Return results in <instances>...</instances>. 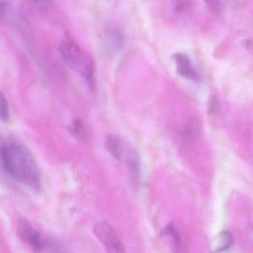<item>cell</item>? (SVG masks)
Here are the masks:
<instances>
[{
  "label": "cell",
  "mask_w": 253,
  "mask_h": 253,
  "mask_svg": "<svg viewBox=\"0 0 253 253\" xmlns=\"http://www.w3.org/2000/svg\"><path fill=\"white\" fill-rule=\"evenodd\" d=\"M0 156L2 169L13 180L33 190L41 189L39 166L23 143L14 138L4 139L1 143Z\"/></svg>",
  "instance_id": "6da1fadb"
},
{
  "label": "cell",
  "mask_w": 253,
  "mask_h": 253,
  "mask_svg": "<svg viewBox=\"0 0 253 253\" xmlns=\"http://www.w3.org/2000/svg\"><path fill=\"white\" fill-rule=\"evenodd\" d=\"M60 53L65 63L78 72L93 91L94 88V63L82 48L71 40H64L60 45Z\"/></svg>",
  "instance_id": "7a4b0ae2"
},
{
  "label": "cell",
  "mask_w": 253,
  "mask_h": 253,
  "mask_svg": "<svg viewBox=\"0 0 253 253\" xmlns=\"http://www.w3.org/2000/svg\"><path fill=\"white\" fill-rule=\"evenodd\" d=\"M18 232L21 239L31 248L38 253H41V252L57 253V252L66 251L61 244L54 240L44 236L26 219H21L19 222Z\"/></svg>",
  "instance_id": "3957f363"
},
{
  "label": "cell",
  "mask_w": 253,
  "mask_h": 253,
  "mask_svg": "<svg viewBox=\"0 0 253 253\" xmlns=\"http://www.w3.org/2000/svg\"><path fill=\"white\" fill-rule=\"evenodd\" d=\"M94 233L109 253H125V246L112 226L105 220L94 225Z\"/></svg>",
  "instance_id": "277c9868"
},
{
  "label": "cell",
  "mask_w": 253,
  "mask_h": 253,
  "mask_svg": "<svg viewBox=\"0 0 253 253\" xmlns=\"http://www.w3.org/2000/svg\"><path fill=\"white\" fill-rule=\"evenodd\" d=\"M100 43L107 53L115 54L119 52L124 45V34L118 28H107L100 35Z\"/></svg>",
  "instance_id": "5b68a950"
},
{
  "label": "cell",
  "mask_w": 253,
  "mask_h": 253,
  "mask_svg": "<svg viewBox=\"0 0 253 253\" xmlns=\"http://www.w3.org/2000/svg\"><path fill=\"white\" fill-rule=\"evenodd\" d=\"M177 65V72L180 76L192 81H198V75L194 69L189 57L183 53H177L173 55Z\"/></svg>",
  "instance_id": "8992f818"
},
{
  "label": "cell",
  "mask_w": 253,
  "mask_h": 253,
  "mask_svg": "<svg viewBox=\"0 0 253 253\" xmlns=\"http://www.w3.org/2000/svg\"><path fill=\"white\" fill-rule=\"evenodd\" d=\"M126 155V164L133 186H137L140 183V162L137 152L132 148L128 147Z\"/></svg>",
  "instance_id": "52a82bcc"
},
{
  "label": "cell",
  "mask_w": 253,
  "mask_h": 253,
  "mask_svg": "<svg viewBox=\"0 0 253 253\" xmlns=\"http://www.w3.org/2000/svg\"><path fill=\"white\" fill-rule=\"evenodd\" d=\"M106 147L109 153L115 159L121 160L124 156V145L121 137L117 135H109L106 138Z\"/></svg>",
  "instance_id": "ba28073f"
},
{
  "label": "cell",
  "mask_w": 253,
  "mask_h": 253,
  "mask_svg": "<svg viewBox=\"0 0 253 253\" xmlns=\"http://www.w3.org/2000/svg\"><path fill=\"white\" fill-rule=\"evenodd\" d=\"M69 132L77 140L85 141L88 139V132L86 126L83 120L75 119L71 124L69 128Z\"/></svg>",
  "instance_id": "9c48e42d"
},
{
  "label": "cell",
  "mask_w": 253,
  "mask_h": 253,
  "mask_svg": "<svg viewBox=\"0 0 253 253\" xmlns=\"http://www.w3.org/2000/svg\"><path fill=\"white\" fill-rule=\"evenodd\" d=\"M199 132V127L195 120H191L188 122L184 131V141L186 144L190 145L193 143Z\"/></svg>",
  "instance_id": "30bf717a"
},
{
  "label": "cell",
  "mask_w": 253,
  "mask_h": 253,
  "mask_svg": "<svg viewBox=\"0 0 253 253\" xmlns=\"http://www.w3.org/2000/svg\"><path fill=\"white\" fill-rule=\"evenodd\" d=\"M220 246L216 251H223L226 249H229L233 243V238H232V234L230 233V232H229V231L222 232L220 234Z\"/></svg>",
  "instance_id": "8fae6325"
},
{
  "label": "cell",
  "mask_w": 253,
  "mask_h": 253,
  "mask_svg": "<svg viewBox=\"0 0 253 253\" xmlns=\"http://www.w3.org/2000/svg\"><path fill=\"white\" fill-rule=\"evenodd\" d=\"M0 112H1V119L3 122H8L11 117V112H10L9 104L8 100L5 98L4 94H1V102H0Z\"/></svg>",
  "instance_id": "7c38bea8"
},
{
  "label": "cell",
  "mask_w": 253,
  "mask_h": 253,
  "mask_svg": "<svg viewBox=\"0 0 253 253\" xmlns=\"http://www.w3.org/2000/svg\"><path fill=\"white\" fill-rule=\"evenodd\" d=\"M164 234L168 235L172 240L174 242V245L176 247H179L180 244V238L178 232H177V229L174 227V225L172 223H169L167 227L164 229Z\"/></svg>",
  "instance_id": "4fadbf2b"
},
{
  "label": "cell",
  "mask_w": 253,
  "mask_h": 253,
  "mask_svg": "<svg viewBox=\"0 0 253 253\" xmlns=\"http://www.w3.org/2000/svg\"><path fill=\"white\" fill-rule=\"evenodd\" d=\"M217 109V100L214 96H211L210 99V103H209V113L211 114L215 112Z\"/></svg>",
  "instance_id": "5bb4252c"
},
{
  "label": "cell",
  "mask_w": 253,
  "mask_h": 253,
  "mask_svg": "<svg viewBox=\"0 0 253 253\" xmlns=\"http://www.w3.org/2000/svg\"><path fill=\"white\" fill-rule=\"evenodd\" d=\"M184 8V3H183V2H179L178 3H177V5H175V11H177V12H181V11H183Z\"/></svg>",
  "instance_id": "9a60e30c"
},
{
  "label": "cell",
  "mask_w": 253,
  "mask_h": 253,
  "mask_svg": "<svg viewBox=\"0 0 253 253\" xmlns=\"http://www.w3.org/2000/svg\"><path fill=\"white\" fill-rule=\"evenodd\" d=\"M204 1L210 6H212V5L216 3V0H204Z\"/></svg>",
  "instance_id": "2e32d148"
},
{
  "label": "cell",
  "mask_w": 253,
  "mask_h": 253,
  "mask_svg": "<svg viewBox=\"0 0 253 253\" xmlns=\"http://www.w3.org/2000/svg\"><path fill=\"white\" fill-rule=\"evenodd\" d=\"M247 48L253 54V42H247Z\"/></svg>",
  "instance_id": "e0dca14e"
},
{
  "label": "cell",
  "mask_w": 253,
  "mask_h": 253,
  "mask_svg": "<svg viewBox=\"0 0 253 253\" xmlns=\"http://www.w3.org/2000/svg\"><path fill=\"white\" fill-rule=\"evenodd\" d=\"M34 2H37V3H42L44 0H33Z\"/></svg>",
  "instance_id": "ac0fdd59"
},
{
  "label": "cell",
  "mask_w": 253,
  "mask_h": 253,
  "mask_svg": "<svg viewBox=\"0 0 253 253\" xmlns=\"http://www.w3.org/2000/svg\"><path fill=\"white\" fill-rule=\"evenodd\" d=\"M252 228H253V225H252Z\"/></svg>",
  "instance_id": "d6986e66"
}]
</instances>
